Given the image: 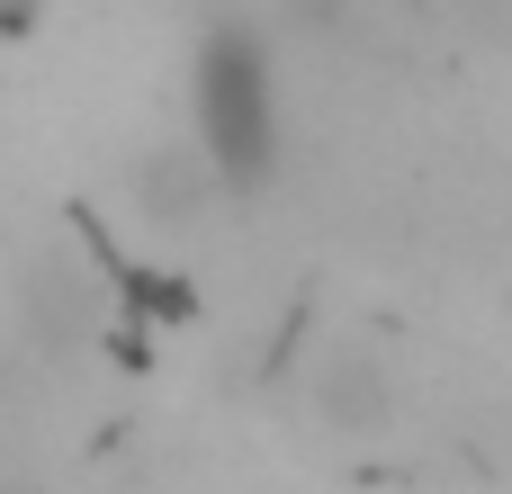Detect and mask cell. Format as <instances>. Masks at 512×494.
Instances as JSON below:
<instances>
[{
    "mask_svg": "<svg viewBox=\"0 0 512 494\" xmlns=\"http://www.w3.org/2000/svg\"><path fill=\"white\" fill-rule=\"evenodd\" d=\"M189 117H198V162L216 189H261L279 171V72L252 27H207L189 63Z\"/></svg>",
    "mask_w": 512,
    "mask_h": 494,
    "instance_id": "obj_1",
    "label": "cell"
}]
</instances>
